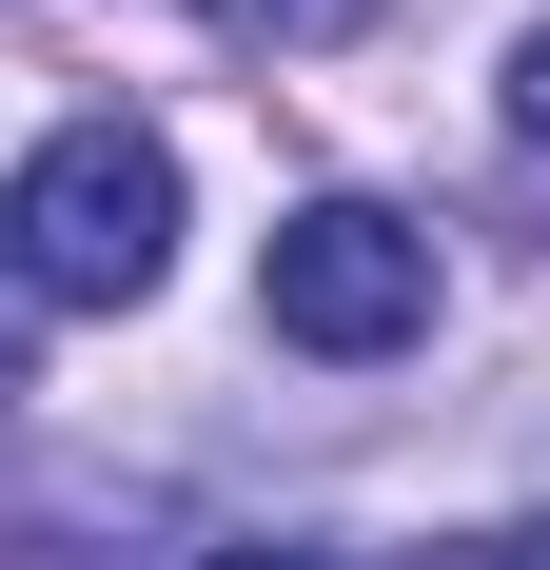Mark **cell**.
Here are the masks:
<instances>
[{"instance_id": "6da1fadb", "label": "cell", "mask_w": 550, "mask_h": 570, "mask_svg": "<svg viewBox=\"0 0 550 570\" xmlns=\"http://www.w3.org/2000/svg\"><path fill=\"white\" fill-rule=\"evenodd\" d=\"M0 276L59 295V315H118V295L177 276V138L158 118H59L20 197H0Z\"/></svg>"}, {"instance_id": "7a4b0ae2", "label": "cell", "mask_w": 550, "mask_h": 570, "mask_svg": "<svg viewBox=\"0 0 550 570\" xmlns=\"http://www.w3.org/2000/svg\"><path fill=\"white\" fill-rule=\"evenodd\" d=\"M256 315L295 354H413V335H433V236L374 217V197H295L275 256H256Z\"/></svg>"}, {"instance_id": "3957f363", "label": "cell", "mask_w": 550, "mask_h": 570, "mask_svg": "<svg viewBox=\"0 0 550 570\" xmlns=\"http://www.w3.org/2000/svg\"><path fill=\"white\" fill-rule=\"evenodd\" d=\"M374 0H217V40H256V59H315V40H354Z\"/></svg>"}, {"instance_id": "277c9868", "label": "cell", "mask_w": 550, "mask_h": 570, "mask_svg": "<svg viewBox=\"0 0 550 570\" xmlns=\"http://www.w3.org/2000/svg\"><path fill=\"white\" fill-rule=\"evenodd\" d=\"M511 138H531V158H550V20H531V40H511Z\"/></svg>"}, {"instance_id": "5b68a950", "label": "cell", "mask_w": 550, "mask_h": 570, "mask_svg": "<svg viewBox=\"0 0 550 570\" xmlns=\"http://www.w3.org/2000/svg\"><path fill=\"white\" fill-rule=\"evenodd\" d=\"M0 394H20V276H0Z\"/></svg>"}, {"instance_id": "8992f818", "label": "cell", "mask_w": 550, "mask_h": 570, "mask_svg": "<svg viewBox=\"0 0 550 570\" xmlns=\"http://www.w3.org/2000/svg\"><path fill=\"white\" fill-rule=\"evenodd\" d=\"M197 570H315V551H197Z\"/></svg>"}]
</instances>
